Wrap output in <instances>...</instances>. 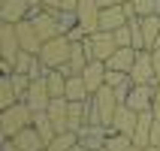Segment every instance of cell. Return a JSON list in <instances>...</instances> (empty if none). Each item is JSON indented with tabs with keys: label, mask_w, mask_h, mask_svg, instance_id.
Listing matches in <instances>:
<instances>
[{
	"label": "cell",
	"mask_w": 160,
	"mask_h": 151,
	"mask_svg": "<svg viewBox=\"0 0 160 151\" xmlns=\"http://www.w3.org/2000/svg\"><path fill=\"white\" fill-rule=\"evenodd\" d=\"M130 79H133V85H157L151 48H139L136 52V63H133V70H130Z\"/></svg>",
	"instance_id": "5"
},
{
	"label": "cell",
	"mask_w": 160,
	"mask_h": 151,
	"mask_svg": "<svg viewBox=\"0 0 160 151\" xmlns=\"http://www.w3.org/2000/svg\"><path fill=\"white\" fill-rule=\"evenodd\" d=\"M145 151H160V148H157V145H148V148H145Z\"/></svg>",
	"instance_id": "40"
},
{
	"label": "cell",
	"mask_w": 160,
	"mask_h": 151,
	"mask_svg": "<svg viewBox=\"0 0 160 151\" xmlns=\"http://www.w3.org/2000/svg\"><path fill=\"white\" fill-rule=\"evenodd\" d=\"M33 127H36V133L42 136V142L48 145L58 136V130H54V121L48 118V112H33Z\"/></svg>",
	"instance_id": "23"
},
{
	"label": "cell",
	"mask_w": 160,
	"mask_h": 151,
	"mask_svg": "<svg viewBox=\"0 0 160 151\" xmlns=\"http://www.w3.org/2000/svg\"><path fill=\"white\" fill-rule=\"evenodd\" d=\"M15 30H18V43H21V48H24V52H30V54H39L42 39H39V33H36V27H33V18L18 21Z\"/></svg>",
	"instance_id": "12"
},
{
	"label": "cell",
	"mask_w": 160,
	"mask_h": 151,
	"mask_svg": "<svg viewBox=\"0 0 160 151\" xmlns=\"http://www.w3.org/2000/svg\"><path fill=\"white\" fill-rule=\"evenodd\" d=\"M112 33H115V43H118V48H133V30H130V21H127L124 27L112 30Z\"/></svg>",
	"instance_id": "27"
},
{
	"label": "cell",
	"mask_w": 160,
	"mask_h": 151,
	"mask_svg": "<svg viewBox=\"0 0 160 151\" xmlns=\"http://www.w3.org/2000/svg\"><path fill=\"white\" fill-rule=\"evenodd\" d=\"M15 145H18L21 151H45V142H42V136L36 133V127H33V124L24 127V130L15 136Z\"/></svg>",
	"instance_id": "19"
},
{
	"label": "cell",
	"mask_w": 160,
	"mask_h": 151,
	"mask_svg": "<svg viewBox=\"0 0 160 151\" xmlns=\"http://www.w3.org/2000/svg\"><path fill=\"white\" fill-rule=\"evenodd\" d=\"M33 27L36 33H39V39H54V36H63V27H61V12H45V9H36L33 15Z\"/></svg>",
	"instance_id": "6"
},
{
	"label": "cell",
	"mask_w": 160,
	"mask_h": 151,
	"mask_svg": "<svg viewBox=\"0 0 160 151\" xmlns=\"http://www.w3.org/2000/svg\"><path fill=\"white\" fill-rule=\"evenodd\" d=\"M133 9H136V15H139V18L154 15V0H133Z\"/></svg>",
	"instance_id": "29"
},
{
	"label": "cell",
	"mask_w": 160,
	"mask_h": 151,
	"mask_svg": "<svg viewBox=\"0 0 160 151\" xmlns=\"http://www.w3.org/2000/svg\"><path fill=\"white\" fill-rule=\"evenodd\" d=\"M15 103H21V97H18V91L15 85H12V73H3L0 76V109H9V106H15Z\"/></svg>",
	"instance_id": "21"
},
{
	"label": "cell",
	"mask_w": 160,
	"mask_h": 151,
	"mask_svg": "<svg viewBox=\"0 0 160 151\" xmlns=\"http://www.w3.org/2000/svg\"><path fill=\"white\" fill-rule=\"evenodd\" d=\"M100 9H109V6H118V0H97Z\"/></svg>",
	"instance_id": "35"
},
{
	"label": "cell",
	"mask_w": 160,
	"mask_h": 151,
	"mask_svg": "<svg viewBox=\"0 0 160 151\" xmlns=\"http://www.w3.org/2000/svg\"><path fill=\"white\" fill-rule=\"evenodd\" d=\"M30 124H33V109L27 106L24 100L9 109H0V133H3V139H15Z\"/></svg>",
	"instance_id": "1"
},
{
	"label": "cell",
	"mask_w": 160,
	"mask_h": 151,
	"mask_svg": "<svg viewBox=\"0 0 160 151\" xmlns=\"http://www.w3.org/2000/svg\"><path fill=\"white\" fill-rule=\"evenodd\" d=\"M85 45H88L91 61H103V63L118 52V43H115L112 30H94V33H88L85 36Z\"/></svg>",
	"instance_id": "3"
},
{
	"label": "cell",
	"mask_w": 160,
	"mask_h": 151,
	"mask_svg": "<svg viewBox=\"0 0 160 151\" xmlns=\"http://www.w3.org/2000/svg\"><path fill=\"white\" fill-rule=\"evenodd\" d=\"M130 21L127 9L118 3V6H109V9H100V30H118Z\"/></svg>",
	"instance_id": "16"
},
{
	"label": "cell",
	"mask_w": 160,
	"mask_h": 151,
	"mask_svg": "<svg viewBox=\"0 0 160 151\" xmlns=\"http://www.w3.org/2000/svg\"><path fill=\"white\" fill-rule=\"evenodd\" d=\"M130 145H133V136H124V133L109 130V136H106V148L109 151H127Z\"/></svg>",
	"instance_id": "26"
},
{
	"label": "cell",
	"mask_w": 160,
	"mask_h": 151,
	"mask_svg": "<svg viewBox=\"0 0 160 151\" xmlns=\"http://www.w3.org/2000/svg\"><path fill=\"white\" fill-rule=\"evenodd\" d=\"M136 52H139V48H118V52L106 61V67L130 76V70H133V63H136Z\"/></svg>",
	"instance_id": "18"
},
{
	"label": "cell",
	"mask_w": 160,
	"mask_h": 151,
	"mask_svg": "<svg viewBox=\"0 0 160 151\" xmlns=\"http://www.w3.org/2000/svg\"><path fill=\"white\" fill-rule=\"evenodd\" d=\"M142 21V36H145V48H157L160 39V15H145Z\"/></svg>",
	"instance_id": "22"
},
{
	"label": "cell",
	"mask_w": 160,
	"mask_h": 151,
	"mask_svg": "<svg viewBox=\"0 0 160 151\" xmlns=\"http://www.w3.org/2000/svg\"><path fill=\"white\" fill-rule=\"evenodd\" d=\"M136 124H139V112H133L130 106H118L115 118H112V127L109 130H115V133H124V136H133L136 133Z\"/></svg>",
	"instance_id": "13"
},
{
	"label": "cell",
	"mask_w": 160,
	"mask_h": 151,
	"mask_svg": "<svg viewBox=\"0 0 160 151\" xmlns=\"http://www.w3.org/2000/svg\"><path fill=\"white\" fill-rule=\"evenodd\" d=\"M127 151H145V148H139V145H130V148H127Z\"/></svg>",
	"instance_id": "39"
},
{
	"label": "cell",
	"mask_w": 160,
	"mask_h": 151,
	"mask_svg": "<svg viewBox=\"0 0 160 151\" xmlns=\"http://www.w3.org/2000/svg\"><path fill=\"white\" fill-rule=\"evenodd\" d=\"M130 76H127V73H118V70H109L106 73V85L109 88H121V85H130Z\"/></svg>",
	"instance_id": "28"
},
{
	"label": "cell",
	"mask_w": 160,
	"mask_h": 151,
	"mask_svg": "<svg viewBox=\"0 0 160 151\" xmlns=\"http://www.w3.org/2000/svg\"><path fill=\"white\" fill-rule=\"evenodd\" d=\"M21 54V43H18V30L15 24H9V21H3L0 24V61H6L15 67V58Z\"/></svg>",
	"instance_id": "7"
},
{
	"label": "cell",
	"mask_w": 160,
	"mask_h": 151,
	"mask_svg": "<svg viewBox=\"0 0 160 151\" xmlns=\"http://www.w3.org/2000/svg\"><path fill=\"white\" fill-rule=\"evenodd\" d=\"M79 142V133H72V130H67V133H58L52 139V142L45 145V151H70L72 145Z\"/></svg>",
	"instance_id": "25"
},
{
	"label": "cell",
	"mask_w": 160,
	"mask_h": 151,
	"mask_svg": "<svg viewBox=\"0 0 160 151\" xmlns=\"http://www.w3.org/2000/svg\"><path fill=\"white\" fill-rule=\"evenodd\" d=\"M3 151H21V148L15 145V139H3Z\"/></svg>",
	"instance_id": "34"
},
{
	"label": "cell",
	"mask_w": 160,
	"mask_h": 151,
	"mask_svg": "<svg viewBox=\"0 0 160 151\" xmlns=\"http://www.w3.org/2000/svg\"><path fill=\"white\" fill-rule=\"evenodd\" d=\"M106 136H109V127H103V124H85L79 130V142L85 145V148H91V151H100V148H106Z\"/></svg>",
	"instance_id": "14"
},
{
	"label": "cell",
	"mask_w": 160,
	"mask_h": 151,
	"mask_svg": "<svg viewBox=\"0 0 160 151\" xmlns=\"http://www.w3.org/2000/svg\"><path fill=\"white\" fill-rule=\"evenodd\" d=\"M91 100H94V106H97V112H100V121H103V127H112V118H115L118 106H121V103H118L115 88L103 85L97 94H91Z\"/></svg>",
	"instance_id": "4"
},
{
	"label": "cell",
	"mask_w": 160,
	"mask_h": 151,
	"mask_svg": "<svg viewBox=\"0 0 160 151\" xmlns=\"http://www.w3.org/2000/svg\"><path fill=\"white\" fill-rule=\"evenodd\" d=\"M45 82L52 97H67V73L63 70H45Z\"/></svg>",
	"instance_id": "24"
},
{
	"label": "cell",
	"mask_w": 160,
	"mask_h": 151,
	"mask_svg": "<svg viewBox=\"0 0 160 151\" xmlns=\"http://www.w3.org/2000/svg\"><path fill=\"white\" fill-rule=\"evenodd\" d=\"M154 91H157V85H133L124 100V106H130L133 112H148L154 103Z\"/></svg>",
	"instance_id": "9"
},
{
	"label": "cell",
	"mask_w": 160,
	"mask_h": 151,
	"mask_svg": "<svg viewBox=\"0 0 160 151\" xmlns=\"http://www.w3.org/2000/svg\"><path fill=\"white\" fill-rule=\"evenodd\" d=\"M70 151H91V148H85V145H82V142H76V145H72Z\"/></svg>",
	"instance_id": "36"
},
{
	"label": "cell",
	"mask_w": 160,
	"mask_h": 151,
	"mask_svg": "<svg viewBox=\"0 0 160 151\" xmlns=\"http://www.w3.org/2000/svg\"><path fill=\"white\" fill-rule=\"evenodd\" d=\"M39 3H42V0H30V6H33V9H39Z\"/></svg>",
	"instance_id": "38"
},
{
	"label": "cell",
	"mask_w": 160,
	"mask_h": 151,
	"mask_svg": "<svg viewBox=\"0 0 160 151\" xmlns=\"http://www.w3.org/2000/svg\"><path fill=\"white\" fill-rule=\"evenodd\" d=\"M76 18H79V27L85 30V33L100 30V6H97V0H79Z\"/></svg>",
	"instance_id": "10"
},
{
	"label": "cell",
	"mask_w": 160,
	"mask_h": 151,
	"mask_svg": "<svg viewBox=\"0 0 160 151\" xmlns=\"http://www.w3.org/2000/svg\"><path fill=\"white\" fill-rule=\"evenodd\" d=\"M118 3H133V0H118Z\"/></svg>",
	"instance_id": "41"
},
{
	"label": "cell",
	"mask_w": 160,
	"mask_h": 151,
	"mask_svg": "<svg viewBox=\"0 0 160 151\" xmlns=\"http://www.w3.org/2000/svg\"><path fill=\"white\" fill-rule=\"evenodd\" d=\"M67 100H72V103H85V100H91V91L88 85H85V79L79 76H67Z\"/></svg>",
	"instance_id": "20"
},
{
	"label": "cell",
	"mask_w": 160,
	"mask_h": 151,
	"mask_svg": "<svg viewBox=\"0 0 160 151\" xmlns=\"http://www.w3.org/2000/svg\"><path fill=\"white\" fill-rule=\"evenodd\" d=\"M100 151H109V148H100Z\"/></svg>",
	"instance_id": "42"
},
{
	"label": "cell",
	"mask_w": 160,
	"mask_h": 151,
	"mask_svg": "<svg viewBox=\"0 0 160 151\" xmlns=\"http://www.w3.org/2000/svg\"><path fill=\"white\" fill-rule=\"evenodd\" d=\"M106 73H109V67L103 61H91L88 67L82 70V79H85V85H88L91 94H97V91L106 85Z\"/></svg>",
	"instance_id": "15"
},
{
	"label": "cell",
	"mask_w": 160,
	"mask_h": 151,
	"mask_svg": "<svg viewBox=\"0 0 160 151\" xmlns=\"http://www.w3.org/2000/svg\"><path fill=\"white\" fill-rule=\"evenodd\" d=\"M70 54H72V39L63 33V36H54V39H45L42 43L39 61H42L45 70H61V67L70 63Z\"/></svg>",
	"instance_id": "2"
},
{
	"label": "cell",
	"mask_w": 160,
	"mask_h": 151,
	"mask_svg": "<svg viewBox=\"0 0 160 151\" xmlns=\"http://www.w3.org/2000/svg\"><path fill=\"white\" fill-rule=\"evenodd\" d=\"M30 0H0V21H9V24H18L30 15Z\"/></svg>",
	"instance_id": "11"
},
{
	"label": "cell",
	"mask_w": 160,
	"mask_h": 151,
	"mask_svg": "<svg viewBox=\"0 0 160 151\" xmlns=\"http://www.w3.org/2000/svg\"><path fill=\"white\" fill-rule=\"evenodd\" d=\"M154 15H160V0H154Z\"/></svg>",
	"instance_id": "37"
},
{
	"label": "cell",
	"mask_w": 160,
	"mask_h": 151,
	"mask_svg": "<svg viewBox=\"0 0 160 151\" xmlns=\"http://www.w3.org/2000/svg\"><path fill=\"white\" fill-rule=\"evenodd\" d=\"M24 103L33 109V112H48L52 91H48V82H45V76H39V79L30 82V88H27V94H24Z\"/></svg>",
	"instance_id": "8"
},
{
	"label": "cell",
	"mask_w": 160,
	"mask_h": 151,
	"mask_svg": "<svg viewBox=\"0 0 160 151\" xmlns=\"http://www.w3.org/2000/svg\"><path fill=\"white\" fill-rule=\"evenodd\" d=\"M61 3H63V0H42L39 9H45V12H61Z\"/></svg>",
	"instance_id": "30"
},
{
	"label": "cell",
	"mask_w": 160,
	"mask_h": 151,
	"mask_svg": "<svg viewBox=\"0 0 160 151\" xmlns=\"http://www.w3.org/2000/svg\"><path fill=\"white\" fill-rule=\"evenodd\" d=\"M151 127H154V112H139V124H136V133H133V145L139 148H148L151 145Z\"/></svg>",
	"instance_id": "17"
},
{
	"label": "cell",
	"mask_w": 160,
	"mask_h": 151,
	"mask_svg": "<svg viewBox=\"0 0 160 151\" xmlns=\"http://www.w3.org/2000/svg\"><path fill=\"white\" fill-rule=\"evenodd\" d=\"M151 112H154V118L160 121V85H157V91H154V103H151Z\"/></svg>",
	"instance_id": "33"
},
{
	"label": "cell",
	"mask_w": 160,
	"mask_h": 151,
	"mask_svg": "<svg viewBox=\"0 0 160 151\" xmlns=\"http://www.w3.org/2000/svg\"><path fill=\"white\" fill-rule=\"evenodd\" d=\"M151 61H154V73H157V85H160V45L151 48Z\"/></svg>",
	"instance_id": "31"
},
{
	"label": "cell",
	"mask_w": 160,
	"mask_h": 151,
	"mask_svg": "<svg viewBox=\"0 0 160 151\" xmlns=\"http://www.w3.org/2000/svg\"><path fill=\"white\" fill-rule=\"evenodd\" d=\"M151 145L160 148V121H157V118H154V127H151Z\"/></svg>",
	"instance_id": "32"
}]
</instances>
